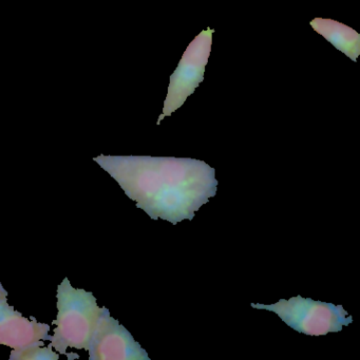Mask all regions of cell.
Instances as JSON below:
<instances>
[{"mask_svg":"<svg viewBox=\"0 0 360 360\" xmlns=\"http://www.w3.org/2000/svg\"><path fill=\"white\" fill-rule=\"evenodd\" d=\"M94 161L153 220H193L218 191L216 170L199 160L98 155Z\"/></svg>","mask_w":360,"mask_h":360,"instance_id":"cell-1","label":"cell"},{"mask_svg":"<svg viewBox=\"0 0 360 360\" xmlns=\"http://www.w3.org/2000/svg\"><path fill=\"white\" fill-rule=\"evenodd\" d=\"M56 298L58 313L52 322L53 336L47 337L48 347L62 355H67L69 347L88 349L105 307H98L91 292L73 288L68 278L58 285Z\"/></svg>","mask_w":360,"mask_h":360,"instance_id":"cell-2","label":"cell"},{"mask_svg":"<svg viewBox=\"0 0 360 360\" xmlns=\"http://www.w3.org/2000/svg\"><path fill=\"white\" fill-rule=\"evenodd\" d=\"M252 307L274 311L292 330L309 336H323L328 333L340 332L343 326L353 322V317L349 316L341 305L301 296L290 300L281 299L274 304L252 303Z\"/></svg>","mask_w":360,"mask_h":360,"instance_id":"cell-3","label":"cell"},{"mask_svg":"<svg viewBox=\"0 0 360 360\" xmlns=\"http://www.w3.org/2000/svg\"><path fill=\"white\" fill-rule=\"evenodd\" d=\"M90 360H150L147 352L134 340L105 307L87 349Z\"/></svg>","mask_w":360,"mask_h":360,"instance_id":"cell-4","label":"cell"},{"mask_svg":"<svg viewBox=\"0 0 360 360\" xmlns=\"http://www.w3.org/2000/svg\"><path fill=\"white\" fill-rule=\"evenodd\" d=\"M210 37L200 35L189 47L172 75L169 94L165 102L164 115H169L184 103L185 98L199 85L206 60L210 56Z\"/></svg>","mask_w":360,"mask_h":360,"instance_id":"cell-5","label":"cell"},{"mask_svg":"<svg viewBox=\"0 0 360 360\" xmlns=\"http://www.w3.org/2000/svg\"><path fill=\"white\" fill-rule=\"evenodd\" d=\"M50 326L24 317L8 302V292L0 282V345L20 349L47 341Z\"/></svg>","mask_w":360,"mask_h":360,"instance_id":"cell-6","label":"cell"},{"mask_svg":"<svg viewBox=\"0 0 360 360\" xmlns=\"http://www.w3.org/2000/svg\"><path fill=\"white\" fill-rule=\"evenodd\" d=\"M314 28L321 33L335 47L345 52L349 58H356L359 52V37L353 30L328 20H316Z\"/></svg>","mask_w":360,"mask_h":360,"instance_id":"cell-7","label":"cell"},{"mask_svg":"<svg viewBox=\"0 0 360 360\" xmlns=\"http://www.w3.org/2000/svg\"><path fill=\"white\" fill-rule=\"evenodd\" d=\"M11 360H58L60 354L53 352L51 347H44L43 342L35 343L20 349H13Z\"/></svg>","mask_w":360,"mask_h":360,"instance_id":"cell-8","label":"cell"}]
</instances>
